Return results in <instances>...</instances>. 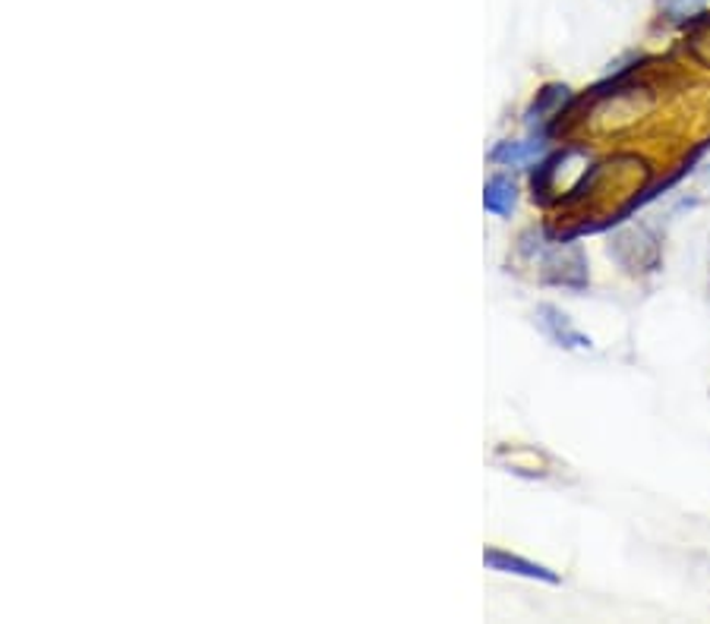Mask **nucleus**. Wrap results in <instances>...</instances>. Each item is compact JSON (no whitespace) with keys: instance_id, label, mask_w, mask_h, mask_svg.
I'll list each match as a JSON object with an SVG mask.
<instances>
[{"instance_id":"1","label":"nucleus","mask_w":710,"mask_h":624,"mask_svg":"<svg viewBox=\"0 0 710 624\" xmlns=\"http://www.w3.org/2000/svg\"><path fill=\"white\" fill-rule=\"evenodd\" d=\"M537 322H540V328H543V334H546L553 344H559V348H568V350L590 348V338H584L582 331L568 322V316H565V313H559L556 306H540V309H537Z\"/></svg>"},{"instance_id":"2","label":"nucleus","mask_w":710,"mask_h":624,"mask_svg":"<svg viewBox=\"0 0 710 624\" xmlns=\"http://www.w3.org/2000/svg\"><path fill=\"white\" fill-rule=\"evenodd\" d=\"M483 561H486V568L503 571V575H518V577H531V580H543V583H559V577L553 575L550 568L533 565V561L521 558V555H511V552L489 549L486 555H483Z\"/></svg>"},{"instance_id":"3","label":"nucleus","mask_w":710,"mask_h":624,"mask_svg":"<svg viewBox=\"0 0 710 624\" xmlns=\"http://www.w3.org/2000/svg\"><path fill=\"white\" fill-rule=\"evenodd\" d=\"M518 205V186L511 183V177L496 174L486 180V190H483V208L496 218H506L511 215V208Z\"/></svg>"},{"instance_id":"4","label":"nucleus","mask_w":710,"mask_h":624,"mask_svg":"<svg viewBox=\"0 0 710 624\" xmlns=\"http://www.w3.org/2000/svg\"><path fill=\"white\" fill-rule=\"evenodd\" d=\"M537 155H543V143H506L499 149L493 151V161H506V164H525L531 161Z\"/></svg>"},{"instance_id":"5","label":"nucleus","mask_w":710,"mask_h":624,"mask_svg":"<svg viewBox=\"0 0 710 624\" xmlns=\"http://www.w3.org/2000/svg\"><path fill=\"white\" fill-rule=\"evenodd\" d=\"M660 10L669 16V20H676V23H683L688 16H695V13H701V7H705V0H657Z\"/></svg>"},{"instance_id":"6","label":"nucleus","mask_w":710,"mask_h":624,"mask_svg":"<svg viewBox=\"0 0 710 624\" xmlns=\"http://www.w3.org/2000/svg\"><path fill=\"white\" fill-rule=\"evenodd\" d=\"M565 99H568V89H565V86H550V89H543V95L533 101L531 121H543V114H546V111H553L559 101H565Z\"/></svg>"}]
</instances>
